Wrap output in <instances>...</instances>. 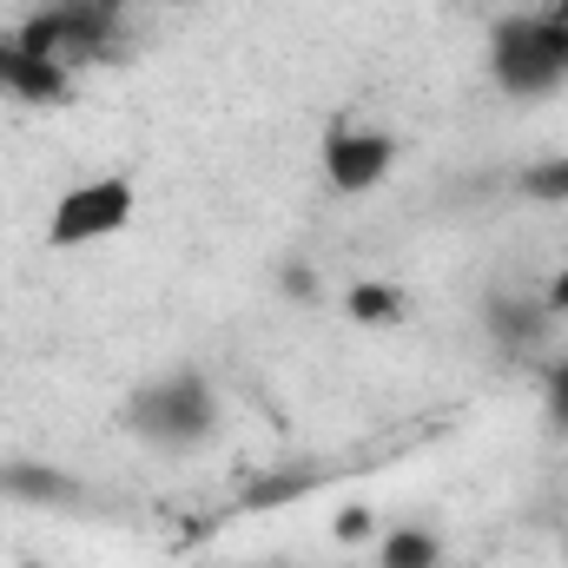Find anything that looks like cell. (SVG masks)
Returning a JSON list of instances; mask_svg holds the SVG:
<instances>
[{
  "label": "cell",
  "mask_w": 568,
  "mask_h": 568,
  "mask_svg": "<svg viewBox=\"0 0 568 568\" xmlns=\"http://www.w3.org/2000/svg\"><path fill=\"white\" fill-rule=\"evenodd\" d=\"M542 304H549V317H568V245H562V258H556V272H549Z\"/></svg>",
  "instance_id": "cell-10"
},
{
  "label": "cell",
  "mask_w": 568,
  "mask_h": 568,
  "mask_svg": "<svg viewBox=\"0 0 568 568\" xmlns=\"http://www.w3.org/2000/svg\"><path fill=\"white\" fill-rule=\"evenodd\" d=\"M542 27H549V40L568 53V0H549V13H542Z\"/></svg>",
  "instance_id": "cell-12"
},
{
  "label": "cell",
  "mask_w": 568,
  "mask_h": 568,
  "mask_svg": "<svg viewBox=\"0 0 568 568\" xmlns=\"http://www.w3.org/2000/svg\"><path fill=\"white\" fill-rule=\"evenodd\" d=\"M133 185L126 179H87V185H73L60 205H53V219H47V245L53 252H80V245H100V239H113V232H126L133 225Z\"/></svg>",
  "instance_id": "cell-3"
},
{
  "label": "cell",
  "mask_w": 568,
  "mask_h": 568,
  "mask_svg": "<svg viewBox=\"0 0 568 568\" xmlns=\"http://www.w3.org/2000/svg\"><path fill=\"white\" fill-rule=\"evenodd\" d=\"M13 40H20L33 60L60 67V73L73 80V73H87L93 60L113 53V40H120V13L100 7V0H53V7H40V13H27Z\"/></svg>",
  "instance_id": "cell-1"
},
{
  "label": "cell",
  "mask_w": 568,
  "mask_h": 568,
  "mask_svg": "<svg viewBox=\"0 0 568 568\" xmlns=\"http://www.w3.org/2000/svg\"><path fill=\"white\" fill-rule=\"evenodd\" d=\"M133 424L152 443H199L212 429V390L199 377H172V384H152L133 404Z\"/></svg>",
  "instance_id": "cell-4"
},
{
  "label": "cell",
  "mask_w": 568,
  "mask_h": 568,
  "mask_svg": "<svg viewBox=\"0 0 568 568\" xmlns=\"http://www.w3.org/2000/svg\"><path fill=\"white\" fill-rule=\"evenodd\" d=\"M337 536H344V542H364V536H371V516H364V509H344V516H337Z\"/></svg>",
  "instance_id": "cell-13"
},
{
  "label": "cell",
  "mask_w": 568,
  "mask_h": 568,
  "mask_svg": "<svg viewBox=\"0 0 568 568\" xmlns=\"http://www.w3.org/2000/svg\"><path fill=\"white\" fill-rule=\"evenodd\" d=\"M523 192H529V199H542V205H568V152L536 159V165L523 172Z\"/></svg>",
  "instance_id": "cell-9"
},
{
  "label": "cell",
  "mask_w": 568,
  "mask_h": 568,
  "mask_svg": "<svg viewBox=\"0 0 568 568\" xmlns=\"http://www.w3.org/2000/svg\"><path fill=\"white\" fill-rule=\"evenodd\" d=\"M549 417H556V429H568V357L549 371Z\"/></svg>",
  "instance_id": "cell-11"
},
{
  "label": "cell",
  "mask_w": 568,
  "mask_h": 568,
  "mask_svg": "<svg viewBox=\"0 0 568 568\" xmlns=\"http://www.w3.org/2000/svg\"><path fill=\"white\" fill-rule=\"evenodd\" d=\"M390 165H397V140L377 126H337L324 140V179L337 192H371L390 179Z\"/></svg>",
  "instance_id": "cell-5"
},
{
  "label": "cell",
  "mask_w": 568,
  "mask_h": 568,
  "mask_svg": "<svg viewBox=\"0 0 568 568\" xmlns=\"http://www.w3.org/2000/svg\"><path fill=\"white\" fill-rule=\"evenodd\" d=\"M100 7H113V13H120V7H133V0H100Z\"/></svg>",
  "instance_id": "cell-14"
},
{
  "label": "cell",
  "mask_w": 568,
  "mask_h": 568,
  "mask_svg": "<svg viewBox=\"0 0 568 568\" xmlns=\"http://www.w3.org/2000/svg\"><path fill=\"white\" fill-rule=\"evenodd\" d=\"M67 73L60 67H47V60H33L13 33H0V93L7 100H27V106H53V100H67Z\"/></svg>",
  "instance_id": "cell-6"
},
{
  "label": "cell",
  "mask_w": 568,
  "mask_h": 568,
  "mask_svg": "<svg viewBox=\"0 0 568 568\" xmlns=\"http://www.w3.org/2000/svg\"><path fill=\"white\" fill-rule=\"evenodd\" d=\"M344 311H351V324H397V317H404V291L364 278V284L344 291Z\"/></svg>",
  "instance_id": "cell-7"
},
{
  "label": "cell",
  "mask_w": 568,
  "mask_h": 568,
  "mask_svg": "<svg viewBox=\"0 0 568 568\" xmlns=\"http://www.w3.org/2000/svg\"><path fill=\"white\" fill-rule=\"evenodd\" d=\"M443 562V542L429 529H390L377 542V568H436Z\"/></svg>",
  "instance_id": "cell-8"
},
{
  "label": "cell",
  "mask_w": 568,
  "mask_h": 568,
  "mask_svg": "<svg viewBox=\"0 0 568 568\" xmlns=\"http://www.w3.org/2000/svg\"><path fill=\"white\" fill-rule=\"evenodd\" d=\"M489 60H496V87L516 100H542L568 80V53L549 40L542 13H509L489 40Z\"/></svg>",
  "instance_id": "cell-2"
}]
</instances>
